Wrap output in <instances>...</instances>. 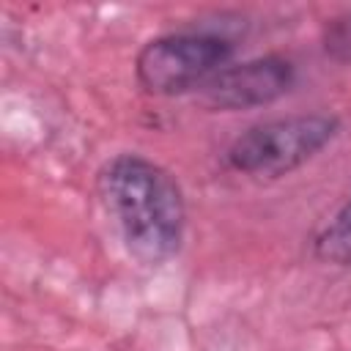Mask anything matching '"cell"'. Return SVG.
Wrapping results in <instances>:
<instances>
[{
    "label": "cell",
    "mask_w": 351,
    "mask_h": 351,
    "mask_svg": "<svg viewBox=\"0 0 351 351\" xmlns=\"http://www.w3.org/2000/svg\"><path fill=\"white\" fill-rule=\"evenodd\" d=\"M324 52L337 63H351V8L326 19L321 30Z\"/></svg>",
    "instance_id": "8992f818"
},
{
    "label": "cell",
    "mask_w": 351,
    "mask_h": 351,
    "mask_svg": "<svg viewBox=\"0 0 351 351\" xmlns=\"http://www.w3.org/2000/svg\"><path fill=\"white\" fill-rule=\"evenodd\" d=\"M340 132L329 112L271 118L241 132L225 151V165L250 178H280L307 165Z\"/></svg>",
    "instance_id": "7a4b0ae2"
},
{
    "label": "cell",
    "mask_w": 351,
    "mask_h": 351,
    "mask_svg": "<svg viewBox=\"0 0 351 351\" xmlns=\"http://www.w3.org/2000/svg\"><path fill=\"white\" fill-rule=\"evenodd\" d=\"M96 189L132 258L156 266L181 250L186 203L178 181L162 165L140 154H121L99 170Z\"/></svg>",
    "instance_id": "6da1fadb"
},
{
    "label": "cell",
    "mask_w": 351,
    "mask_h": 351,
    "mask_svg": "<svg viewBox=\"0 0 351 351\" xmlns=\"http://www.w3.org/2000/svg\"><path fill=\"white\" fill-rule=\"evenodd\" d=\"M313 252L324 263L351 266V195L343 203V208L321 228V233L313 241Z\"/></svg>",
    "instance_id": "5b68a950"
},
{
    "label": "cell",
    "mask_w": 351,
    "mask_h": 351,
    "mask_svg": "<svg viewBox=\"0 0 351 351\" xmlns=\"http://www.w3.org/2000/svg\"><path fill=\"white\" fill-rule=\"evenodd\" d=\"M233 41L214 30H178L145 41L134 58L140 88L154 96H173L200 88L228 66Z\"/></svg>",
    "instance_id": "3957f363"
},
{
    "label": "cell",
    "mask_w": 351,
    "mask_h": 351,
    "mask_svg": "<svg viewBox=\"0 0 351 351\" xmlns=\"http://www.w3.org/2000/svg\"><path fill=\"white\" fill-rule=\"evenodd\" d=\"M293 80L296 69L285 55H261L219 69L197 88V101L217 112L252 110L285 96Z\"/></svg>",
    "instance_id": "277c9868"
}]
</instances>
